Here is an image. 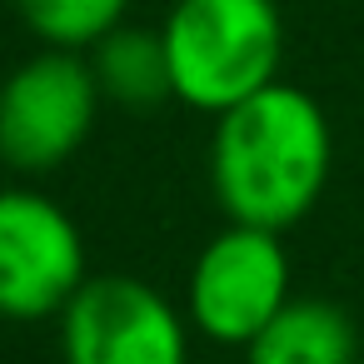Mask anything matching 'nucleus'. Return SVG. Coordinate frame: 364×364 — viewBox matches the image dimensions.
Here are the masks:
<instances>
[{
    "mask_svg": "<svg viewBox=\"0 0 364 364\" xmlns=\"http://www.w3.org/2000/svg\"><path fill=\"white\" fill-rule=\"evenodd\" d=\"M289 255L279 230L230 220L190 264V324L225 349H250L259 329L289 304Z\"/></svg>",
    "mask_w": 364,
    "mask_h": 364,
    "instance_id": "4",
    "label": "nucleus"
},
{
    "mask_svg": "<svg viewBox=\"0 0 364 364\" xmlns=\"http://www.w3.org/2000/svg\"><path fill=\"white\" fill-rule=\"evenodd\" d=\"M160 41L175 100L200 115H225L259 95L279 80L284 60V21L274 0H175Z\"/></svg>",
    "mask_w": 364,
    "mask_h": 364,
    "instance_id": "2",
    "label": "nucleus"
},
{
    "mask_svg": "<svg viewBox=\"0 0 364 364\" xmlns=\"http://www.w3.org/2000/svg\"><path fill=\"white\" fill-rule=\"evenodd\" d=\"M329 165H334L329 115L309 90L289 80H274L259 95L215 115L210 190L220 210L240 225L284 235L319 205Z\"/></svg>",
    "mask_w": 364,
    "mask_h": 364,
    "instance_id": "1",
    "label": "nucleus"
},
{
    "mask_svg": "<svg viewBox=\"0 0 364 364\" xmlns=\"http://www.w3.org/2000/svg\"><path fill=\"white\" fill-rule=\"evenodd\" d=\"M359 359V334L354 319L329 304V299H289L269 329L245 349V364H354Z\"/></svg>",
    "mask_w": 364,
    "mask_h": 364,
    "instance_id": "7",
    "label": "nucleus"
},
{
    "mask_svg": "<svg viewBox=\"0 0 364 364\" xmlns=\"http://www.w3.org/2000/svg\"><path fill=\"white\" fill-rule=\"evenodd\" d=\"M65 364H190L185 314L130 274H90L60 309Z\"/></svg>",
    "mask_w": 364,
    "mask_h": 364,
    "instance_id": "5",
    "label": "nucleus"
},
{
    "mask_svg": "<svg viewBox=\"0 0 364 364\" xmlns=\"http://www.w3.org/2000/svg\"><path fill=\"white\" fill-rule=\"evenodd\" d=\"M100 80L80 50H41L0 85V160L16 175L60 170L95 130Z\"/></svg>",
    "mask_w": 364,
    "mask_h": 364,
    "instance_id": "3",
    "label": "nucleus"
},
{
    "mask_svg": "<svg viewBox=\"0 0 364 364\" xmlns=\"http://www.w3.org/2000/svg\"><path fill=\"white\" fill-rule=\"evenodd\" d=\"M85 55H90V70H95L105 100L130 105V110H150L160 100H175L160 31H130V26H120L100 46H90Z\"/></svg>",
    "mask_w": 364,
    "mask_h": 364,
    "instance_id": "8",
    "label": "nucleus"
},
{
    "mask_svg": "<svg viewBox=\"0 0 364 364\" xmlns=\"http://www.w3.org/2000/svg\"><path fill=\"white\" fill-rule=\"evenodd\" d=\"M85 279V240L70 210L31 185L0 190V319H50Z\"/></svg>",
    "mask_w": 364,
    "mask_h": 364,
    "instance_id": "6",
    "label": "nucleus"
},
{
    "mask_svg": "<svg viewBox=\"0 0 364 364\" xmlns=\"http://www.w3.org/2000/svg\"><path fill=\"white\" fill-rule=\"evenodd\" d=\"M26 31L50 50H90L125 26L130 0H16Z\"/></svg>",
    "mask_w": 364,
    "mask_h": 364,
    "instance_id": "9",
    "label": "nucleus"
}]
</instances>
